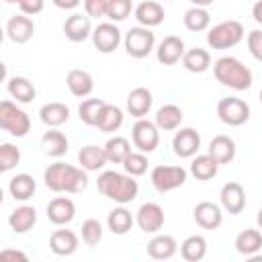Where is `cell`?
<instances>
[{
    "label": "cell",
    "mask_w": 262,
    "mask_h": 262,
    "mask_svg": "<svg viewBox=\"0 0 262 262\" xmlns=\"http://www.w3.org/2000/svg\"><path fill=\"white\" fill-rule=\"evenodd\" d=\"M43 180L45 186L53 192H82L88 186V174L84 168H76L72 164H63V162H55L49 168H45L43 172Z\"/></svg>",
    "instance_id": "obj_1"
},
{
    "label": "cell",
    "mask_w": 262,
    "mask_h": 262,
    "mask_svg": "<svg viewBox=\"0 0 262 262\" xmlns=\"http://www.w3.org/2000/svg\"><path fill=\"white\" fill-rule=\"evenodd\" d=\"M96 186H98V192L119 205H127L131 203L137 192H139V184L135 180V176L131 174H121V172H115V170H106L98 176L96 180Z\"/></svg>",
    "instance_id": "obj_2"
},
{
    "label": "cell",
    "mask_w": 262,
    "mask_h": 262,
    "mask_svg": "<svg viewBox=\"0 0 262 262\" xmlns=\"http://www.w3.org/2000/svg\"><path fill=\"white\" fill-rule=\"evenodd\" d=\"M215 80L231 90H248L252 86V72L237 57L223 55L213 63Z\"/></svg>",
    "instance_id": "obj_3"
},
{
    "label": "cell",
    "mask_w": 262,
    "mask_h": 262,
    "mask_svg": "<svg viewBox=\"0 0 262 262\" xmlns=\"http://www.w3.org/2000/svg\"><path fill=\"white\" fill-rule=\"evenodd\" d=\"M242 39H244V27L237 20H223L207 31V43L213 49L235 47Z\"/></svg>",
    "instance_id": "obj_4"
},
{
    "label": "cell",
    "mask_w": 262,
    "mask_h": 262,
    "mask_svg": "<svg viewBox=\"0 0 262 262\" xmlns=\"http://www.w3.org/2000/svg\"><path fill=\"white\" fill-rule=\"evenodd\" d=\"M0 127L14 137H25L31 129V119L12 100H2L0 102Z\"/></svg>",
    "instance_id": "obj_5"
},
{
    "label": "cell",
    "mask_w": 262,
    "mask_h": 262,
    "mask_svg": "<svg viewBox=\"0 0 262 262\" xmlns=\"http://www.w3.org/2000/svg\"><path fill=\"white\" fill-rule=\"evenodd\" d=\"M154 45H156V35L147 27H141V25L133 27L125 35V51L135 59L147 57L154 51Z\"/></svg>",
    "instance_id": "obj_6"
},
{
    "label": "cell",
    "mask_w": 262,
    "mask_h": 262,
    "mask_svg": "<svg viewBox=\"0 0 262 262\" xmlns=\"http://www.w3.org/2000/svg\"><path fill=\"white\" fill-rule=\"evenodd\" d=\"M188 172L182 166H156L149 174L151 184L158 192H170L186 182Z\"/></svg>",
    "instance_id": "obj_7"
},
{
    "label": "cell",
    "mask_w": 262,
    "mask_h": 262,
    "mask_svg": "<svg viewBox=\"0 0 262 262\" xmlns=\"http://www.w3.org/2000/svg\"><path fill=\"white\" fill-rule=\"evenodd\" d=\"M217 117L229 127H239L250 119V106L242 98L227 96L217 102Z\"/></svg>",
    "instance_id": "obj_8"
},
{
    "label": "cell",
    "mask_w": 262,
    "mask_h": 262,
    "mask_svg": "<svg viewBox=\"0 0 262 262\" xmlns=\"http://www.w3.org/2000/svg\"><path fill=\"white\" fill-rule=\"evenodd\" d=\"M131 139L139 151L151 154L160 143V127L147 119H137V123L131 129Z\"/></svg>",
    "instance_id": "obj_9"
},
{
    "label": "cell",
    "mask_w": 262,
    "mask_h": 262,
    "mask_svg": "<svg viewBox=\"0 0 262 262\" xmlns=\"http://www.w3.org/2000/svg\"><path fill=\"white\" fill-rule=\"evenodd\" d=\"M135 223L143 233H158L164 227V209L158 203H143L137 209Z\"/></svg>",
    "instance_id": "obj_10"
},
{
    "label": "cell",
    "mask_w": 262,
    "mask_h": 262,
    "mask_svg": "<svg viewBox=\"0 0 262 262\" xmlns=\"http://www.w3.org/2000/svg\"><path fill=\"white\" fill-rule=\"evenodd\" d=\"M92 43L100 53H111L121 43V31L113 23H100L92 31Z\"/></svg>",
    "instance_id": "obj_11"
},
{
    "label": "cell",
    "mask_w": 262,
    "mask_h": 262,
    "mask_svg": "<svg viewBox=\"0 0 262 262\" xmlns=\"http://www.w3.org/2000/svg\"><path fill=\"white\" fill-rule=\"evenodd\" d=\"M172 147H174V154L178 158H194L199 147H201L199 131H194L192 127H184V129L176 131V135L172 139Z\"/></svg>",
    "instance_id": "obj_12"
},
{
    "label": "cell",
    "mask_w": 262,
    "mask_h": 262,
    "mask_svg": "<svg viewBox=\"0 0 262 262\" xmlns=\"http://www.w3.org/2000/svg\"><path fill=\"white\" fill-rule=\"evenodd\" d=\"M221 207L229 213V215H237L244 211L246 207V190L239 182H225L221 186Z\"/></svg>",
    "instance_id": "obj_13"
},
{
    "label": "cell",
    "mask_w": 262,
    "mask_h": 262,
    "mask_svg": "<svg viewBox=\"0 0 262 262\" xmlns=\"http://www.w3.org/2000/svg\"><path fill=\"white\" fill-rule=\"evenodd\" d=\"M184 41L176 35H168L160 41L158 49H156V55H158V61L164 63V66H174L182 59L184 55Z\"/></svg>",
    "instance_id": "obj_14"
},
{
    "label": "cell",
    "mask_w": 262,
    "mask_h": 262,
    "mask_svg": "<svg viewBox=\"0 0 262 262\" xmlns=\"http://www.w3.org/2000/svg\"><path fill=\"white\" fill-rule=\"evenodd\" d=\"M92 25H90V16L88 14H78L74 12L72 16L66 18L63 23V33L70 41L74 43H80V41H86L88 37H92Z\"/></svg>",
    "instance_id": "obj_15"
},
{
    "label": "cell",
    "mask_w": 262,
    "mask_h": 262,
    "mask_svg": "<svg viewBox=\"0 0 262 262\" xmlns=\"http://www.w3.org/2000/svg\"><path fill=\"white\" fill-rule=\"evenodd\" d=\"M74 215H76V205L68 196H55L47 205V219L53 225H66V223H70L74 219Z\"/></svg>",
    "instance_id": "obj_16"
},
{
    "label": "cell",
    "mask_w": 262,
    "mask_h": 262,
    "mask_svg": "<svg viewBox=\"0 0 262 262\" xmlns=\"http://www.w3.org/2000/svg\"><path fill=\"white\" fill-rule=\"evenodd\" d=\"M192 217H194L196 225L203 227V229H217L223 223V213H221L219 205H215L211 201L199 203L192 211Z\"/></svg>",
    "instance_id": "obj_17"
},
{
    "label": "cell",
    "mask_w": 262,
    "mask_h": 262,
    "mask_svg": "<svg viewBox=\"0 0 262 262\" xmlns=\"http://www.w3.org/2000/svg\"><path fill=\"white\" fill-rule=\"evenodd\" d=\"M35 33V25L27 14H14L6 23V35L12 43H27Z\"/></svg>",
    "instance_id": "obj_18"
},
{
    "label": "cell",
    "mask_w": 262,
    "mask_h": 262,
    "mask_svg": "<svg viewBox=\"0 0 262 262\" xmlns=\"http://www.w3.org/2000/svg\"><path fill=\"white\" fill-rule=\"evenodd\" d=\"M154 104V98H151V92L145 88V86H137L129 92L127 96V111L131 117H137V119H143L149 108Z\"/></svg>",
    "instance_id": "obj_19"
},
{
    "label": "cell",
    "mask_w": 262,
    "mask_h": 262,
    "mask_svg": "<svg viewBox=\"0 0 262 262\" xmlns=\"http://www.w3.org/2000/svg\"><path fill=\"white\" fill-rule=\"evenodd\" d=\"M49 248L57 256H72L78 250V235L72 229H55L49 235Z\"/></svg>",
    "instance_id": "obj_20"
},
{
    "label": "cell",
    "mask_w": 262,
    "mask_h": 262,
    "mask_svg": "<svg viewBox=\"0 0 262 262\" xmlns=\"http://www.w3.org/2000/svg\"><path fill=\"white\" fill-rule=\"evenodd\" d=\"M106 162H108V158L104 154V147H98V145L90 143V145H84L78 151V164L86 172H98V170L104 168Z\"/></svg>",
    "instance_id": "obj_21"
},
{
    "label": "cell",
    "mask_w": 262,
    "mask_h": 262,
    "mask_svg": "<svg viewBox=\"0 0 262 262\" xmlns=\"http://www.w3.org/2000/svg\"><path fill=\"white\" fill-rule=\"evenodd\" d=\"M164 6L160 4V2H154V0H145V2H141V4H137V8H135V18H137V23L141 25V27H147V29H151V27H158L162 20H164Z\"/></svg>",
    "instance_id": "obj_22"
},
{
    "label": "cell",
    "mask_w": 262,
    "mask_h": 262,
    "mask_svg": "<svg viewBox=\"0 0 262 262\" xmlns=\"http://www.w3.org/2000/svg\"><path fill=\"white\" fill-rule=\"evenodd\" d=\"M37 223V211L31 205H20L8 215V225L14 233H27Z\"/></svg>",
    "instance_id": "obj_23"
},
{
    "label": "cell",
    "mask_w": 262,
    "mask_h": 262,
    "mask_svg": "<svg viewBox=\"0 0 262 262\" xmlns=\"http://www.w3.org/2000/svg\"><path fill=\"white\" fill-rule=\"evenodd\" d=\"M66 84H68L70 92L78 98H84V96L92 94V90H94V80L86 70H70L66 76Z\"/></svg>",
    "instance_id": "obj_24"
},
{
    "label": "cell",
    "mask_w": 262,
    "mask_h": 262,
    "mask_svg": "<svg viewBox=\"0 0 262 262\" xmlns=\"http://www.w3.org/2000/svg\"><path fill=\"white\" fill-rule=\"evenodd\" d=\"M178 250V244L172 235H166V233H160V235H154L147 244V254L149 258L154 260H168L176 254Z\"/></svg>",
    "instance_id": "obj_25"
},
{
    "label": "cell",
    "mask_w": 262,
    "mask_h": 262,
    "mask_svg": "<svg viewBox=\"0 0 262 262\" xmlns=\"http://www.w3.org/2000/svg\"><path fill=\"white\" fill-rule=\"evenodd\" d=\"M219 164H229L235 158V141L229 135H215L209 143V151Z\"/></svg>",
    "instance_id": "obj_26"
},
{
    "label": "cell",
    "mask_w": 262,
    "mask_h": 262,
    "mask_svg": "<svg viewBox=\"0 0 262 262\" xmlns=\"http://www.w3.org/2000/svg\"><path fill=\"white\" fill-rule=\"evenodd\" d=\"M217 170H219V162L211 154L194 156L190 162V174L196 180H211L217 176Z\"/></svg>",
    "instance_id": "obj_27"
},
{
    "label": "cell",
    "mask_w": 262,
    "mask_h": 262,
    "mask_svg": "<svg viewBox=\"0 0 262 262\" xmlns=\"http://www.w3.org/2000/svg\"><path fill=\"white\" fill-rule=\"evenodd\" d=\"M182 66H184V70H188L190 74H203V72H207L209 66H211V55H209V51L203 49V47H192V49L184 51V55H182Z\"/></svg>",
    "instance_id": "obj_28"
},
{
    "label": "cell",
    "mask_w": 262,
    "mask_h": 262,
    "mask_svg": "<svg viewBox=\"0 0 262 262\" xmlns=\"http://www.w3.org/2000/svg\"><path fill=\"white\" fill-rule=\"evenodd\" d=\"M41 147H43V151H45L47 156H51V158H61V156L68 151V147H70V141H68V137H66L61 131L51 129V131H45V133H43V137H41Z\"/></svg>",
    "instance_id": "obj_29"
},
{
    "label": "cell",
    "mask_w": 262,
    "mask_h": 262,
    "mask_svg": "<svg viewBox=\"0 0 262 262\" xmlns=\"http://www.w3.org/2000/svg\"><path fill=\"white\" fill-rule=\"evenodd\" d=\"M182 117H184V115H182V108H180L178 104H164V106L158 108L154 123H156L162 131H174V129L180 127Z\"/></svg>",
    "instance_id": "obj_30"
},
{
    "label": "cell",
    "mask_w": 262,
    "mask_h": 262,
    "mask_svg": "<svg viewBox=\"0 0 262 262\" xmlns=\"http://www.w3.org/2000/svg\"><path fill=\"white\" fill-rule=\"evenodd\" d=\"M35 188H37V184H35L33 176L25 174V172L12 176L8 182V190H10V196L14 201H29L35 194Z\"/></svg>",
    "instance_id": "obj_31"
},
{
    "label": "cell",
    "mask_w": 262,
    "mask_h": 262,
    "mask_svg": "<svg viewBox=\"0 0 262 262\" xmlns=\"http://www.w3.org/2000/svg\"><path fill=\"white\" fill-rule=\"evenodd\" d=\"M39 119L47 127H59L70 119V108L63 102H47L39 111Z\"/></svg>",
    "instance_id": "obj_32"
},
{
    "label": "cell",
    "mask_w": 262,
    "mask_h": 262,
    "mask_svg": "<svg viewBox=\"0 0 262 262\" xmlns=\"http://www.w3.org/2000/svg\"><path fill=\"white\" fill-rule=\"evenodd\" d=\"M133 223H135V219H133L131 211H127L123 205L121 207H115L108 213V217H106V225H108V229L115 235H125L133 227Z\"/></svg>",
    "instance_id": "obj_33"
},
{
    "label": "cell",
    "mask_w": 262,
    "mask_h": 262,
    "mask_svg": "<svg viewBox=\"0 0 262 262\" xmlns=\"http://www.w3.org/2000/svg\"><path fill=\"white\" fill-rule=\"evenodd\" d=\"M6 88H8L10 96H12L16 102H23V104L31 102V100L35 98V94H37L33 82H31L29 78H23V76H14V78H10Z\"/></svg>",
    "instance_id": "obj_34"
},
{
    "label": "cell",
    "mask_w": 262,
    "mask_h": 262,
    "mask_svg": "<svg viewBox=\"0 0 262 262\" xmlns=\"http://www.w3.org/2000/svg\"><path fill=\"white\" fill-rule=\"evenodd\" d=\"M262 248V233L258 229H244L235 237V250L244 256H254Z\"/></svg>",
    "instance_id": "obj_35"
},
{
    "label": "cell",
    "mask_w": 262,
    "mask_h": 262,
    "mask_svg": "<svg viewBox=\"0 0 262 262\" xmlns=\"http://www.w3.org/2000/svg\"><path fill=\"white\" fill-rule=\"evenodd\" d=\"M182 20H184V27H186L188 31L201 33V31H207V29H209V25H211V14H209V10L203 8V6H192V8H188V10L184 12Z\"/></svg>",
    "instance_id": "obj_36"
},
{
    "label": "cell",
    "mask_w": 262,
    "mask_h": 262,
    "mask_svg": "<svg viewBox=\"0 0 262 262\" xmlns=\"http://www.w3.org/2000/svg\"><path fill=\"white\" fill-rule=\"evenodd\" d=\"M180 254L188 262H199L207 254V239L203 235H188L180 244Z\"/></svg>",
    "instance_id": "obj_37"
},
{
    "label": "cell",
    "mask_w": 262,
    "mask_h": 262,
    "mask_svg": "<svg viewBox=\"0 0 262 262\" xmlns=\"http://www.w3.org/2000/svg\"><path fill=\"white\" fill-rule=\"evenodd\" d=\"M121 125H123V111H121L119 106L106 102V104L102 106V111H100V117H98L96 127H98L100 131H104V133H113V131H117Z\"/></svg>",
    "instance_id": "obj_38"
},
{
    "label": "cell",
    "mask_w": 262,
    "mask_h": 262,
    "mask_svg": "<svg viewBox=\"0 0 262 262\" xmlns=\"http://www.w3.org/2000/svg\"><path fill=\"white\" fill-rule=\"evenodd\" d=\"M104 154H106L108 162H113V164H123L125 158L131 154V143H129L127 137L115 135V137H111V139L104 143Z\"/></svg>",
    "instance_id": "obj_39"
},
{
    "label": "cell",
    "mask_w": 262,
    "mask_h": 262,
    "mask_svg": "<svg viewBox=\"0 0 262 262\" xmlns=\"http://www.w3.org/2000/svg\"><path fill=\"white\" fill-rule=\"evenodd\" d=\"M106 102L102 98H86L82 100V104L78 106V117L82 123L90 125V127H96L98 123V117H100V111Z\"/></svg>",
    "instance_id": "obj_40"
},
{
    "label": "cell",
    "mask_w": 262,
    "mask_h": 262,
    "mask_svg": "<svg viewBox=\"0 0 262 262\" xmlns=\"http://www.w3.org/2000/svg\"><path fill=\"white\" fill-rule=\"evenodd\" d=\"M123 168H125V172L131 174V176H143V174L147 172V158H145V154H143V151H131V154L125 158Z\"/></svg>",
    "instance_id": "obj_41"
},
{
    "label": "cell",
    "mask_w": 262,
    "mask_h": 262,
    "mask_svg": "<svg viewBox=\"0 0 262 262\" xmlns=\"http://www.w3.org/2000/svg\"><path fill=\"white\" fill-rule=\"evenodd\" d=\"M131 0H106V16L113 23H121L131 14Z\"/></svg>",
    "instance_id": "obj_42"
},
{
    "label": "cell",
    "mask_w": 262,
    "mask_h": 262,
    "mask_svg": "<svg viewBox=\"0 0 262 262\" xmlns=\"http://www.w3.org/2000/svg\"><path fill=\"white\" fill-rule=\"evenodd\" d=\"M20 162V149L12 143H2L0 145V170L8 172Z\"/></svg>",
    "instance_id": "obj_43"
},
{
    "label": "cell",
    "mask_w": 262,
    "mask_h": 262,
    "mask_svg": "<svg viewBox=\"0 0 262 262\" xmlns=\"http://www.w3.org/2000/svg\"><path fill=\"white\" fill-rule=\"evenodd\" d=\"M82 239H84V244L86 246H96L100 239H102V225H100V221L98 219H86L84 223H82Z\"/></svg>",
    "instance_id": "obj_44"
},
{
    "label": "cell",
    "mask_w": 262,
    "mask_h": 262,
    "mask_svg": "<svg viewBox=\"0 0 262 262\" xmlns=\"http://www.w3.org/2000/svg\"><path fill=\"white\" fill-rule=\"evenodd\" d=\"M248 49L254 59L262 61V31H250L248 33Z\"/></svg>",
    "instance_id": "obj_45"
},
{
    "label": "cell",
    "mask_w": 262,
    "mask_h": 262,
    "mask_svg": "<svg viewBox=\"0 0 262 262\" xmlns=\"http://www.w3.org/2000/svg\"><path fill=\"white\" fill-rule=\"evenodd\" d=\"M84 12L90 18L106 16V0H84Z\"/></svg>",
    "instance_id": "obj_46"
},
{
    "label": "cell",
    "mask_w": 262,
    "mask_h": 262,
    "mask_svg": "<svg viewBox=\"0 0 262 262\" xmlns=\"http://www.w3.org/2000/svg\"><path fill=\"white\" fill-rule=\"evenodd\" d=\"M18 8H20L23 14L35 16V14H39L43 10V0H20L18 2Z\"/></svg>",
    "instance_id": "obj_47"
},
{
    "label": "cell",
    "mask_w": 262,
    "mask_h": 262,
    "mask_svg": "<svg viewBox=\"0 0 262 262\" xmlns=\"http://www.w3.org/2000/svg\"><path fill=\"white\" fill-rule=\"evenodd\" d=\"M10 258L27 260V254H23V252H18V250H2V252H0V260H10Z\"/></svg>",
    "instance_id": "obj_48"
},
{
    "label": "cell",
    "mask_w": 262,
    "mask_h": 262,
    "mask_svg": "<svg viewBox=\"0 0 262 262\" xmlns=\"http://www.w3.org/2000/svg\"><path fill=\"white\" fill-rule=\"evenodd\" d=\"M57 8H63V10H72V8H76L82 0H51Z\"/></svg>",
    "instance_id": "obj_49"
},
{
    "label": "cell",
    "mask_w": 262,
    "mask_h": 262,
    "mask_svg": "<svg viewBox=\"0 0 262 262\" xmlns=\"http://www.w3.org/2000/svg\"><path fill=\"white\" fill-rule=\"evenodd\" d=\"M252 16L258 25H262V0H258L254 6H252Z\"/></svg>",
    "instance_id": "obj_50"
},
{
    "label": "cell",
    "mask_w": 262,
    "mask_h": 262,
    "mask_svg": "<svg viewBox=\"0 0 262 262\" xmlns=\"http://www.w3.org/2000/svg\"><path fill=\"white\" fill-rule=\"evenodd\" d=\"M192 2V6H203V8H207V6H211L215 0H190Z\"/></svg>",
    "instance_id": "obj_51"
},
{
    "label": "cell",
    "mask_w": 262,
    "mask_h": 262,
    "mask_svg": "<svg viewBox=\"0 0 262 262\" xmlns=\"http://www.w3.org/2000/svg\"><path fill=\"white\" fill-rule=\"evenodd\" d=\"M256 221H258V227L262 229V207H260V211H258V217H256Z\"/></svg>",
    "instance_id": "obj_52"
},
{
    "label": "cell",
    "mask_w": 262,
    "mask_h": 262,
    "mask_svg": "<svg viewBox=\"0 0 262 262\" xmlns=\"http://www.w3.org/2000/svg\"><path fill=\"white\" fill-rule=\"evenodd\" d=\"M4 2H10V4H14V2H16V4H18L20 0H4Z\"/></svg>",
    "instance_id": "obj_53"
},
{
    "label": "cell",
    "mask_w": 262,
    "mask_h": 262,
    "mask_svg": "<svg viewBox=\"0 0 262 262\" xmlns=\"http://www.w3.org/2000/svg\"><path fill=\"white\" fill-rule=\"evenodd\" d=\"M260 102H262V90H260Z\"/></svg>",
    "instance_id": "obj_54"
}]
</instances>
